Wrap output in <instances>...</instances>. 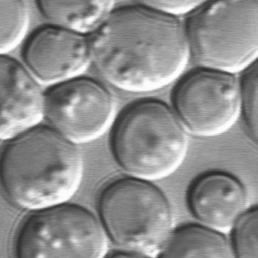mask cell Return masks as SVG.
I'll return each mask as SVG.
<instances>
[{
    "mask_svg": "<svg viewBox=\"0 0 258 258\" xmlns=\"http://www.w3.org/2000/svg\"><path fill=\"white\" fill-rule=\"evenodd\" d=\"M116 110L112 93L91 78L79 77L45 93V119L77 145L102 137L115 124Z\"/></svg>",
    "mask_w": 258,
    "mask_h": 258,
    "instance_id": "8",
    "label": "cell"
},
{
    "mask_svg": "<svg viewBox=\"0 0 258 258\" xmlns=\"http://www.w3.org/2000/svg\"><path fill=\"white\" fill-rule=\"evenodd\" d=\"M1 140L13 138L38 126L45 119V94L37 80L17 60L0 58Z\"/></svg>",
    "mask_w": 258,
    "mask_h": 258,
    "instance_id": "10",
    "label": "cell"
},
{
    "mask_svg": "<svg viewBox=\"0 0 258 258\" xmlns=\"http://www.w3.org/2000/svg\"><path fill=\"white\" fill-rule=\"evenodd\" d=\"M89 39L92 63L102 78L129 93L167 87L190 58L180 21L141 2L115 8Z\"/></svg>",
    "mask_w": 258,
    "mask_h": 258,
    "instance_id": "1",
    "label": "cell"
},
{
    "mask_svg": "<svg viewBox=\"0 0 258 258\" xmlns=\"http://www.w3.org/2000/svg\"><path fill=\"white\" fill-rule=\"evenodd\" d=\"M159 258H236V255L224 234L187 224L172 232Z\"/></svg>",
    "mask_w": 258,
    "mask_h": 258,
    "instance_id": "13",
    "label": "cell"
},
{
    "mask_svg": "<svg viewBox=\"0 0 258 258\" xmlns=\"http://www.w3.org/2000/svg\"><path fill=\"white\" fill-rule=\"evenodd\" d=\"M242 114L249 133L258 141V60L249 68L241 83Z\"/></svg>",
    "mask_w": 258,
    "mask_h": 258,
    "instance_id": "16",
    "label": "cell"
},
{
    "mask_svg": "<svg viewBox=\"0 0 258 258\" xmlns=\"http://www.w3.org/2000/svg\"><path fill=\"white\" fill-rule=\"evenodd\" d=\"M108 252L101 221L69 203L27 216L14 240V258H107Z\"/></svg>",
    "mask_w": 258,
    "mask_h": 258,
    "instance_id": "6",
    "label": "cell"
},
{
    "mask_svg": "<svg viewBox=\"0 0 258 258\" xmlns=\"http://www.w3.org/2000/svg\"><path fill=\"white\" fill-rule=\"evenodd\" d=\"M188 132L175 112L158 100L128 106L114 124L111 146L129 176L156 181L169 177L183 163Z\"/></svg>",
    "mask_w": 258,
    "mask_h": 258,
    "instance_id": "3",
    "label": "cell"
},
{
    "mask_svg": "<svg viewBox=\"0 0 258 258\" xmlns=\"http://www.w3.org/2000/svg\"><path fill=\"white\" fill-rule=\"evenodd\" d=\"M22 58L39 84L56 86L81 77L92 63L90 39L62 28L47 25L26 41Z\"/></svg>",
    "mask_w": 258,
    "mask_h": 258,
    "instance_id": "9",
    "label": "cell"
},
{
    "mask_svg": "<svg viewBox=\"0 0 258 258\" xmlns=\"http://www.w3.org/2000/svg\"><path fill=\"white\" fill-rule=\"evenodd\" d=\"M190 56L203 69L234 75L258 60V1L204 2L186 23Z\"/></svg>",
    "mask_w": 258,
    "mask_h": 258,
    "instance_id": "5",
    "label": "cell"
},
{
    "mask_svg": "<svg viewBox=\"0 0 258 258\" xmlns=\"http://www.w3.org/2000/svg\"><path fill=\"white\" fill-rule=\"evenodd\" d=\"M188 207L202 226L226 234L246 213L249 198L244 184L224 171H210L195 179L187 195Z\"/></svg>",
    "mask_w": 258,
    "mask_h": 258,
    "instance_id": "11",
    "label": "cell"
},
{
    "mask_svg": "<svg viewBox=\"0 0 258 258\" xmlns=\"http://www.w3.org/2000/svg\"><path fill=\"white\" fill-rule=\"evenodd\" d=\"M98 212L109 239L124 252L155 258L174 231L165 195L131 176L112 180L102 189Z\"/></svg>",
    "mask_w": 258,
    "mask_h": 258,
    "instance_id": "4",
    "label": "cell"
},
{
    "mask_svg": "<svg viewBox=\"0 0 258 258\" xmlns=\"http://www.w3.org/2000/svg\"><path fill=\"white\" fill-rule=\"evenodd\" d=\"M143 5L163 13L168 16L176 17L178 15L188 14L196 11L203 1H144Z\"/></svg>",
    "mask_w": 258,
    "mask_h": 258,
    "instance_id": "17",
    "label": "cell"
},
{
    "mask_svg": "<svg viewBox=\"0 0 258 258\" xmlns=\"http://www.w3.org/2000/svg\"><path fill=\"white\" fill-rule=\"evenodd\" d=\"M172 103L187 132L217 137L232 129L242 114L241 84L234 75L200 68L178 82Z\"/></svg>",
    "mask_w": 258,
    "mask_h": 258,
    "instance_id": "7",
    "label": "cell"
},
{
    "mask_svg": "<svg viewBox=\"0 0 258 258\" xmlns=\"http://www.w3.org/2000/svg\"><path fill=\"white\" fill-rule=\"evenodd\" d=\"M107 258H149V257L134 254V253H129V252H120V253H115Z\"/></svg>",
    "mask_w": 258,
    "mask_h": 258,
    "instance_id": "18",
    "label": "cell"
},
{
    "mask_svg": "<svg viewBox=\"0 0 258 258\" xmlns=\"http://www.w3.org/2000/svg\"><path fill=\"white\" fill-rule=\"evenodd\" d=\"M0 51L5 55L25 38L29 26V6L23 0H0Z\"/></svg>",
    "mask_w": 258,
    "mask_h": 258,
    "instance_id": "14",
    "label": "cell"
},
{
    "mask_svg": "<svg viewBox=\"0 0 258 258\" xmlns=\"http://www.w3.org/2000/svg\"><path fill=\"white\" fill-rule=\"evenodd\" d=\"M49 23L83 36L94 34L115 9L114 1H37Z\"/></svg>",
    "mask_w": 258,
    "mask_h": 258,
    "instance_id": "12",
    "label": "cell"
},
{
    "mask_svg": "<svg viewBox=\"0 0 258 258\" xmlns=\"http://www.w3.org/2000/svg\"><path fill=\"white\" fill-rule=\"evenodd\" d=\"M232 232L236 258H258V207L247 210Z\"/></svg>",
    "mask_w": 258,
    "mask_h": 258,
    "instance_id": "15",
    "label": "cell"
},
{
    "mask_svg": "<svg viewBox=\"0 0 258 258\" xmlns=\"http://www.w3.org/2000/svg\"><path fill=\"white\" fill-rule=\"evenodd\" d=\"M0 172L7 200L37 212L69 203L81 186L84 162L77 144L38 126L7 141Z\"/></svg>",
    "mask_w": 258,
    "mask_h": 258,
    "instance_id": "2",
    "label": "cell"
}]
</instances>
